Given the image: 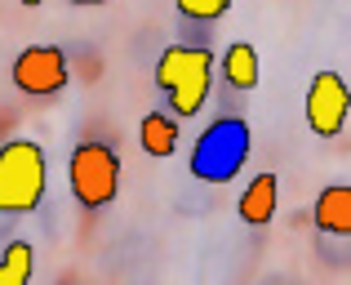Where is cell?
Wrapping results in <instances>:
<instances>
[{
	"mask_svg": "<svg viewBox=\"0 0 351 285\" xmlns=\"http://www.w3.org/2000/svg\"><path fill=\"white\" fill-rule=\"evenodd\" d=\"M276 196H280V187H276V174H258V179L249 183L245 192H240L236 214L245 218L249 227H263V223H271V214H276Z\"/></svg>",
	"mask_w": 351,
	"mask_h": 285,
	"instance_id": "obj_8",
	"label": "cell"
},
{
	"mask_svg": "<svg viewBox=\"0 0 351 285\" xmlns=\"http://www.w3.org/2000/svg\"><path fill=\"white\" fill-rule=\"evenodd\" d=\"M223 71H227V85L254 89L258 85V49L249 41H236L232 49L223 54Z\"/></svg>",
	"mask_w": 351,
	"mask_h": 285,
	"instance_id": "obj_10",
	"label": "cell"
},
{
	"mask_svg": "<svg viewBox=\"0 0 351 285\" xmlns=\"http://www.w3.org/2000/svg\"><path fill=\"white\" fill-rule=\"evenodd\" d=\"M249 161V125L240 116H218L191 152V174L200 183H227Z\"/></svg>",
	"mask_w": 351,
	"mask_h": 285,
	"instance_id": "obj_3",
	"label": "cell"
},
{
	"mask_svg": "<svg viewBox=\"0 0 351 285\" xmlns=\"http://www.w3.org/2000/svg\"><path fill=\"white\" fill-rule=\"evenodd\" d=\"M45 201V152L32 139L0 147V214H32Z\"/></svg>",
	"mask_w": 351,
	"mask_h": 285,
	"instance_id": "obj_2",
	"label": "cell"
},
{
	"mask_svg": "<svg viewBox=\"0 0 351 285\" xmlns=\"http://www.w3.org/2000/svg\"><path fill=\"white\" fill-rule=\"evenodd\" d=\"M214 80V54L205 45H169L156 62V85L169 94V107L178 116H196L209 98Z\"/></svg>",
	"mask_w": 351,
	"mask_h": 285,
	"instance_id": "obj_1",
	"label": "cell"
},
{
	"mask_svg": "<svg viewBox=\"0 0 351 285\" xmlns=\"http://www.w3.org/2000/svg\"><path fill=\"white\" fill-rule=\"evenodd\" d=\"M316 227L325 236H351V187L347 183H334L316 196V209H311Z\"/></svg>",
	"mask_w": 351,
	"mask_h": 285,
	"instance_id": "obj_7",
	"label": "cell"
},
{
	"mask_svg": "<svg viewBox=\"0 0 351 285\" xmlns=\"http://www.w3.org/2000/svg\"><path fill=\"white\" fill-rule=\"evenodd\" d=\"M36 268V250L32 241H9L5 245V259H0V285H27Z\"/></svg>",
	"mask_w": 351,
	"mask_h": 285,
	"instance_id": "obj_11",
	"label": "cell"
},
{
	"mask_svg": "<svg viewBox=\"0 0 351 285\" xmlns=\"http://www.w3.org/2000/svg\"><path fill=\"white\" fill-rule=\"evenodd\" d=\"M67 54L58 45H32L14 58V85L32 98H53L58 89H67Z\"/></svg>",
	"mask_w": 351,
	"mask_h": 285,
	"instance_id": "obj_5",
	"label": "cell"
},
{
	"mask_svg": "<svg viewBox=\"0 0 351 285\" xmlns=\"http://www.w3.org/2000/svg\"><path fill=\"white\" fill-rule=\"evenodd\" d=\"M232 9V0H178V14L191 18V23H214Z\"/></svg>",
	"mask_w": 351,
	"mask_h": 285,
	"instance_id": "obj_12",
	"label": "cell"
},
{
	"mask_svg": "<svg viewBox=\"0 0 351 285\" xmlns=\"http://www.w3.org/2000/svg\"><path fill=\"white\" fill-rule=\"evenodd\" d=\"M138 143H143L147 156H173V147H178V121L169 112H147L143 125H138Z\"/></svg>",
	"mask_w": 351,
	"mask_h": 285,
	"instance_id": "obj_9",
	"label": "cell"
},
{
	"mask_svg": "<svg viewBox=\"0 0 351 285\" xmlns=\"http://www.w3.org/2000/svg\"><path fill=\"white\" fill-rule=\"evenodd\" d=\"M351 116V89L338 71H316L307 85V125L320 134V139H334L343 134Z\"/></svg>",
	"mask_w": 351,
	"mask_h": 285,
	"instance_id": "obj_6",
	"label": "cell"
},
{
	"mask_svg": "<svg viewBox=\"0 0 351 285\" xmlns=\"http://www.w3.org/2000/svg\"><path fill=\"white\" fill-rule=\"evenodd\" d=\"M18 5H40V0H18Z\"/></svg>",
	"mask_w": 351,
	"mask_h": 285,
	"instance_id": "obj_14",
	"label": "cell"
},
{
	"mask_svg": "<svg viewBox=\"0 0 351 285\" xmlns=\"http://www.w3.org/2000/svg\"><path fill=\"white\" fill-rule=\"evenodd\" d=\"M71 5H107V0H71Z\"/></svg>",
	"mask_w": 351,
	"mask_h": 285,
	"instance_id": "obj_13",
	"label": "cell"
},
{
	"mask_svg": "<svg viewBox=\"0 0 351 285\" xmlns=\"http://www.w3.org/2000/svg\"><path fill=\"white\" fill-rule=\"evenodd\" d=\"M71 196L80 201L85 209H103L116 201L120 192V161L107 143H80L71 152Z\"/></svg>",
	"mask_w": 351,
	"mask_h": 285,
	"instance_id": "obj_4",
	"label": "cell"
}]
</instances>
